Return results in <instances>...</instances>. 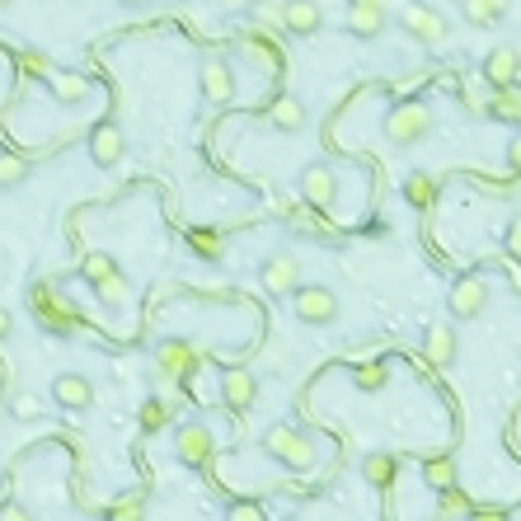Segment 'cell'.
<instances>
[{
  "label": "cell",
  "instance_id": "obj_26",
  "mask_svg": "<svg viewBox=\"0 0 521 521\" xmlns=\"http://www.w3.org/2000/svg\"><path fill=\"white\" fill-rule=\"evenodd\" d=\"M146 517V498L141 493H123L118 503L108 507V521H141Z\"/></svg>",
  "mask_w": 521,
  "mask_h": 521
},
{
  "label": "cell",
  "instance_id": "obj_8",
  "mask_svg": "<svg viewBox=\"0 0 521 521\" xmlns=\"http://www.w3.org/2000/svg\"><path fill=\"white\" fill-rule=\"evenodd\" d=\"M446 306H451V315H456V320H479V315H484V306H489V282H484L479 273H465L456 287H451Z\"/></svg>",
  "mask_w": 521,
  "mask_h": 521
},
{
  "label": "cell",
  "instance_id": "obj_16",
  "mask_svg": "<svg viewBox=\"0 0 521 521\" xmlns=\"http://www.w3.org/2000/svg\"><path fill=\"white\" fill-rule=\"evenodd\" d=\"M155 367H160V376H169V381H184L188 371H193V353H188V343L165 338V343L155 348Z\"/></svg>",
  "mask_w": 521,
  "mask_h": 521
},
{
  "label": "cell",
  "instance_id": "obj_18",
  "mask_svg": "<svg viewBox=\"0 0 521 521\" xmlns=\"http://www.w3.org/2000/svg\"><path fill=\"white\" fill-rule=\"evenodd\" d=\"M277 19H282L292 33H315L324 24V15H320V5H315V0H287V5L277 10Z\"/></svg>",
  "mask_w": 521,
  "mask_h": 521
},
{
  "label": "cell",
  "instance_id": "obj_7",
  "mask_svg": "<svg viewBox=\"0 0 521 521\" xmlns=\"http://www.w3.org/2000/svg\"><path fill=\"white\" fill-rule=\"evenodd\" d=\"M198 90H202V99H207L212 108H221V104H230V99H235V71H230L226 57H202Z\"/></svg>",
  "mask_w": 521,
  "mask_h": 521
},
{
  "label": "cell",
  "instance_id": "obj_36",
  "mask_svg": "<svg viewBox=\"0 0 521 521\" xmlns=\"http://www.w3.org/2000/svg\"><path fill=\"white\" fill-rule=\"evenodd\" d=\"M465 521H512V512H503V507H475Z\"/></svg>",
  "mask_w": 521,
  "mask_h": 521
},
{
  "label": "cell",
  "instance_id": "obj_33",
  "mask_svg": "<svg viewBox=\"0 0 521 521\" xmlns=\"http://www.w3.org/2000/svg\"><path fill=\"white\" fill-rule=\"evenodd\" d=\"M226 521H268V517H263V507H259V503L240 498V503H230V507H226Z\"/></svg>",
  "mask_w": 521,
  "mask_h": 521
},
{
  "label": "cell",
  "instance_id": "obj_30",
  "mask_svg": "<svg viewBox=\"0 0 521 521\" xmlns=\"http://www.w3.org/2000/svg\"><path fill=\"white\" fill-rule=\"evenodd\" d=\"M188 245L198 249V254H207V259H221V235H216V230H193Z\"/></svg>",
  "mask_w": 521,
  "mask_h": 521
},
{
  "label": "cell",
  "instance_id": "obj_3",
  "mask_svg": "<svg viewBox=\"0 0 521 521\" xmlns=\"http://www.w3.org/2000/svg\"><path fill=\"white\" fill-rule=\"evenodd\" d=\"M292 310L301 324H334L338 296H334V287H324V282H306V287L292 296Z\"/></svg>",
  "mask_w": 521,
  "mask_h": 521
},
{
  "label": "cell",
  "instance_id": "obj_10",
  "mask_svg": "<svg viewBox=\"0 0 521 521\" xmlns=\"http://www.w3.org/2000/svg\"><path fill=\"white\" fill-rule=\"evenodd\" d=\"M52 404H57V409H90V404H94L90 376H80V371H62V376H52Z\"/></svg>",
  "mask_w": 521,
  "mask_h": 521
},
{
  "label": "cell",
  "instance_id": "obj_31",
  "mask_svg": "<svg viewBox=\"0 0 521 521\" xmlns=\"http://www.w3.org/2000/svg\"><path fill=\"white\" fill-rule=\"evenodd\" d=\"M381 385H385V367H381V362H367V367L357 371V390H367V395H376Z\"/></svg>",
  "mask_w": 521,
  "mask_h": 521
},
{
  "label": "cell",
  "instance_id": "obj_11",
  "mask_svg": "<svg viewBox=\"0 0 521 521\" xmlns=\"http://www.w3.org/2000/svg\"><path fill=\"white\" fill-rule=\"evenodd\" d=\"M259 399V376H249V371H221V404H226L230 414H245L249 404Z\"/></svg>",
  "mask_w": 521,
  "mask_h": 521
},
{
  "label": "cell",
  "instance_id": "obj_12",
  "mask_svg": "<svg viewBox=\"0 0 521 521\" xmlns=\"http://www.w3.org/2000/svg\"><path fill=\"white\" fill-rule=\"evenodd\" d=\"M123 151H127V141H123V127L118 123H99L90 132V160L99 169H113L123 160Z\"/></svg>",
  "mask_w": 521,
  "mask_h": 521
},
{
  "label": "cell",
  "instance_id": "obj_29",
  "mask_svg": "<svg viewBox=\"0 0 521 521\" xmlns=\"http://www.w3.org/2000/svg\"><path fill=\"white\" fill-rule=\"evenodd\" d=\"M94 292H99V301H108V306H123V301H127V277L113 273L108 282H99Z\"/></svg>",
  "mask_w": 521,
  "mask_h": 521
},
{
  "label": "cell",
  "instance_id": "obj_14",
  "mask_svg": "<svg viewBox=\"0 0 521 521\" xmlns=\"http://www.w3.org/2000/svg\"><path fill=\"white\" fill-rule=\"evenodd\" d=\"M385 24H390V5H371V0H353L348 5V29L357 38H381Z\"/></svg>",
  "mask_w": 521,
  "mask_h": 521
},
{
  "label": "cell",
  "instance_id": "obj_1",
  "mask_svg": "<svg viewBox=\"0 0 521 521\" xmlns=\"http://www.w3.org/2000/svg\"><path fill=\"white\" fill-rule=\"evenodd\" d=\"M263 451H268V460L287 465L292 475H306L310 465L320 460V446H315V437H310V432H301L296 423H273V428L263 432Z\"/></svg>",
  "mask_w": 521,
  "mask_h": 521
},
{
  "label": "cell",
  "instance_id": "obj_9",
  "mask_svg": "<svg viewBox=\"0 0 521 521\" xmlns=\"http://www.w3.org/2000/svg\"><path fill=\"white\" fill-rule=\"evenodd\" d=\"M174 451H179L184 465H207L216 451L212 428H207V423H179V428H174Z\"/></svg>",
  "mask_w": 521,
  "mask_h": 521
},
{
  "label": "cell",
  "instance_id": "obj_34",
  "mask_svg": "<svg viewBox=\"0 0 521 521\" xmlns=\"http://www.w3.org/2000/svg\"><path fill=\"white\" fill-rule=\"evenodd\" d=\"M442 498H446V503H442V512H446V517H470V512H475V507L465 503V493H460V489L442 493Z\"/></svg>",
  "mask_w": 521,
  "mask_h": 521
},
{
  "label": "cell",
  "instance_id": "obj_17",
  "mask_svg": "<svg viewBox=\"0 0 521 521\" xmlns=\"http://www.w3.org/2000/svg\"><path fill=\"white\" fill-rule=\"evenodd\" d=\"M423 357L432 367H451L456 362V329L451 324H432L428 338H423Z\"/></svg>",
  "mask_w": 521,
  "mask_h": 521
},
{
  "label": "cell",
  "instance_id": "obj_39",
  "mask_svg": "<svg viewBox=\"0 0 521 521\" xmlns=\"http://www.w3.org/2000/svg\"><path fill=\"white\" fill-rule=\"evenodd\" d=\"M123 5H151V0H123Z\"/></svg>",
  "mask_w": 521,
  "mask_h": 521
},
{
  "label": "cell",
  "instance_id": "obj_27",
  "mask_svg": "<svg viewBox=\"0 0 521 521\" xmlns=\"http://www.w3.org/2000/svg\"><path fill=\"white\" fill-rule=\"evenodd\" d=\"M29 179V160L24 155H0V188H19Z\"/></svg>",
  "mask_w": 521,
  "mask_h": 521
},
{
  "label": "cell",
  "instance_id": "obj_40",
  "mask_svg": "<svg viewBox=\"0 0 521 521\" xmlns=\"http://www.w3.org/2000/svg\"><path fill=\"white\" fill-rule=\"evenodd\" d=\"M371 5H390V0H371Z\"/></svg>",
  "mask_w": 521,
  "mask_h": 521
},
{
  "label": "cell",
  "instance_id": "obj_4",
  "mask_svg": "<svg viewBox=\"0 0 521 521\" xmlns=\"http://www.w3.org/2000/svg\"><path fill=\"white\" fill-rule=\"evenodd\" d=\"M399 29L409 33V38H418V43H442V38H451V19H446L442 10L414 0V5L399 10Z\"/></svg>",
  "mask_w": 521,
  "mask_h": 521
},
{
  "label": "cell",
  "instance_id": "obj_41",
  "mask_svg": "<svg viewBox=\"0 0 521 521\" xmlns=\"http://www.w3.org/2000/svg\"><path fill=\"white\" fill-rule=\"evenodd\" d=\"M5 5H10V0H0V10H5Z\"/></svg>",
  "mask_w": 521,
  "mask_h": 521
},
{
  "label": "cell",
  "instance_id": "obj_28",
  "mask_svg": "<svg viewBox=\"0 0 521 521\" xmlns=\"http://www.w3.org/2000/svg\"><path fill=\"white\" fill-rule=\"evenodd\" d=\"M493 118H507V123H521V94L507 85V90H498V99H493Z\"/></svg>",
  "mask_w": 521,
  "mask_h": 521
},
{
  "label": "cell",
  "instance_id": "obj_2",
  "mask_svg": "<svg viewBox=\"0 0 521 521\" xmlns=\"http://www.w3.org/2000/svg\"><path fill=\"white\" fill-rule=\"evenodd\" d=\"M381 132L390 146H418V141L432 137V113L423 104H395L385 113Z\"/></svg>",
  "mask_w": 521,
  "mask_h": 521
},
{
  "label": "cell",
  "instance_id": "obj_24",
  "mask_svg": "<svg viewBox=\"0 0 521 521\" xmlns=\"http://www.w3.org/2000/svg\"><path fill=\"white\" fill-rule=\"evenodd\" d=\"M118 273V263L108 259V254H90V259L80 263V277L90 282V287H99V282H108V277Z\"/></svg>",
  "mask_w": 521,
  "mask_h": 521
},
{
  "label": "cell",
  "instance_id": "obj_37",
  "mask_svg": "<svg viewBox=\"0 0 521 521\" xmlns=\"http://www.w3.org/2000/svg\"><path fill=\"white\" fill-rule=\"evenodd\" d=\"M0 521H33V512L24 503H5L0 507Z\"/></svg>",
  "mask_w": 521,
  "mask_h": 521
},
{
  "label": "cell",
  "instance_id": "obj_15",
  "mask_svg": "<svg viewBox=\"0 0 521 521\" xmlns=\"http://www.w3.org/2000/svg\"><path fill=\"white\" fill-rule=\"evenodd\" d=\"M484 76H489V85H498V90L517 85V76H521V52H517V47H493L489 57H484Z\"/></svg>",
  "mask_w": 521,
  "mask_h": 521
},
{
  "label": "cell",
  "instance_id": "obj_5",
  "mask_svg": "<svg viewBox=\"0 0 521 521\" xmlns=\"http://www.w3.org/2000/svg\"><path fill=\"white\" fill-rule=\"evenodd\" d=\"M259 282L268 296H282V301H292L306 282H301V263L292 259V254H273V259H263L259 268Z\"/></svg>",
  "mask_w": 521,
  "mask_h": 521
},
{
  "label": "cell",
  "instance_id": "obj_38",
  "mask_svg": "<svg viewBox=\"0 0 521 521\" xmlns=\"http://www.w3.org/2000/svg\"><path fill=\"white\" fill-rule=\"evenodd\" d=\"M10 329H15V315H10V310L0 306V338H10Z\"/></svg>",
  "mask_w": 521,
  "mask_h": 521
},
{
  "label": "cell",
  "instance_id": "obj_21",
  "mask_svg": "<svg viewBox=\"0 0 521 521\" xmlns=\"http://www.w3.org/2000/svg\"><path fill=\"white\" fill-rule=\"evenodd\" d=\"M423 479H428L437 493H451L456 489V460L451 456H428L423 460Z\"/></svg>",
  "mask_w": 521,
  "mask_h": 521
},
{
  "label": "cell",
  "instance_id": "obj_19",
  "mask_svg": "<svg viewBox=\"0 0 521 521\" xmlns=\"http://www.w3.org/2000/svg\"><path fill=\"white\" fill-rule=\"evenodd\" d=\"M47 85H52V94H57L62 104H80V99H90V80L76 76V71H47Z\"/></svg>",
  "mask_w": 521,
  "mask_h": 521
},
{
  "label": "cell",
  "instance_id": "obj_25",
  "mask_svg": "<svg viewBox=\"0 0 521 521\" xmlns=\"http://www.w3.org/2000/svg\"><path fill=\"white\" fill-rule=\"evenodd\" d=\"M10 414L33 423V418H43V395H33V390H15L10 395Z\"/></svg>",
  "mask_w": 521,
  "mask_h": 521
},
{
  "label": "cell",
  "instance_id": "obj_23",
  "mask_svg": "<svg viewBox=\"0 0 521 521\" xmlns=\"http://www.w3.org/2000/svg\"><path fill=\"white\" fill-rule=\"evenodd\" d=\"M404 198H409V207H432V202H437V184H432V174H423V169L409 174V179H404Z\"/></svg>",
  "mask_w": 521,
  "mask_h": 521
},
{
  "label": "cell",
  "instance_id": "obj_32",
  "mask_svg": "<svg viewBox=\"0 0 521 521\" xmlns=\"http://www.w3.org/2000/svg\"><path fill=\"white\" fill-rule=\"evenodd\" d=\"M169 423V414H165V404L160 399H151L146 409H141V432H160Z\"/></svg>",
  "mask_w": 521,
  "mask_h": 521
},
{
  "label": "cell",
  "instance_id": "obj_35",
  "mask_svg": "<svg viewBox=\"0 0 521 521\" xmlns=\"http://www.w3.org/2000/svg\"><path fill=\"white\" fill-rule=\"evenodd\" d=\"M503 245H507V254H512V259H521V216H512V226H507Z\"/></svg>",
  "mask_w": 521,
  "mask_h": 521
},
{
  "label": "cell",
  "instance_id": "obj_6",
  "mask_svg": "<svg viewBox=\"0 0 521 521\" xmlns=\"http://www.w3.org/2000/svg\"><path fill=\"white\" fill-rule=\"evenodd\" d=\"M296 188H301V198L310 202V207H334L338 202V174L334 165H324V160H310L306 169H301V179H296Z\"/></svg>",
  "mask_w": 521,
  "mask_h": 521
},
{
  "label": "cell",
  "instance_id": "obj_22",
  "mask_svg": "<svg viewBox=\"0 0 521 521\" xmlns=\"http://www.w3.org/2000/svg\"><path fill=\"white\" fill-rule=\"evenodd\" d=\"M507 5H512V0H465V15H470V24L489 29V24H498V19L507 15Z\"/></svg>",
  "mask_w": 521,
  "mask_h": 521
},
{
  "label": "cell",
  "instance_id": "obj_20",
  "mask_svg": "<svg viewBox=\"0 0 521 521\" xmlns=\"http://www.w3.org/2000/svg\"><path fill=\"white\" fill-rule=\"evenodd\" d=\"M395 475H399V460L390 456V451H376V456L362 460V479H367V484H376V489H390V484H395Z\"/></svg>",
  "mask_w": 521,
  "mask_h": 521
},
{
  "label": "cell",
  "instance_id": "obj_42",
  "mask_svg": "<svg viewBox=\"0 0 521 521\" xmlns=\"http://www.w3.org/2000/svg\"><path fill=\"white\" fill-rule=\"evenodd\" d=\"M517 165H521V151H517Z\"/></svg>",
  "mask_w": 521,
  "mask_h": 521
},
{
  "label": "cell",
  "instance_id": "obj_13",
  "mask_svg": "<svg viewBox=\"0 0 521 521\" xmlns=\"http://www.w3.org/2000/svg\"><path fill=\"white\" fill-rule=\"evenodd\" d=\"M263 118H268V127H277V132L296 137V132L306 127V104H301L296 94H277L273 104L263 108Z\"/></svg>",
  "mask_w": 521,
  "mask_h": 521
}]
</instances>
